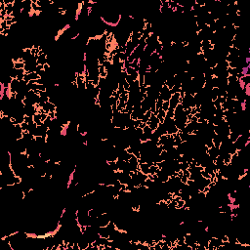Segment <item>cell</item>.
I'll use <instances>...</instances> for the list:
<instances>
[{
	"mask_svg": "<svg viewBox=\"0 0 250 250\" xmlns=\"http://www.w3.org/2000/svg\"><path fill=\"white\" fill-rule=\"evenodd\" d=\"M125 71H126V73H127V75H132L135 71H137L136 69H134L133 67H131V66H129V67H127L126 69H125Z\"/></svg>",
	"mask_w": 250,
	"mask_h": 250,
	"instance_id": "5",
	"label": "cell"
},
{
	"mask_svg": "<svg viewBox=\"0 0 250 250\" xmlns=\"http://www.w3.org/2000/svg\"><path fill=\"white\" fill-rule=\"evenodd\" d=\"M164 111H168L169 110V101H165L163 102V105H162V108H161Z\"/></svg>",
	"mask_w": 250,
	"mask_h": 250,
	"instance_id": "4",
	"label": "cell"
},
{
	"mask_svg": "<svg viewBox=\"0 0 250 250\" xmlns=\"http://www.w3.org/2000/svg\"><path fill=\"white\" fill-rule=\"evenodd\" d=\"M21 126H22V129H23L24 132H28V123L23 122V123L21 124Z\"/></svg>",
	"mask_w": 250,
	"mask_h": 250,
	"instance_id": "6",
	"label": "cell"
},
{
	"mask_svg": "<svg viewBox=\"0 0 250 250\" xmlns=\"http://www.w3.org/2000/svg\"><path fill=\"white\" fill-rule=\"evenodd\" d=\"M151 114H152V112H151L150 111H148L147 112H145V114H144V116H143V118H142V122L147 124V122L149 120V118H150Z\"/></svg>",
	"mask_w": 250,
	"mask_h": 250,
	"instance_id": "3",
	"label": "cell"
},
{
	"mask_svg": "<svg viewBox=\"0 0 250 250\" xmlns=\"http://www.w3.org/2000/svg\"><path fill=\"white\" fill-rule=\"evenodd\" d=\"M139 170L145 174V175H148L149 174V165L146 162L144 163H139Z\"/></svg>",
	"mask_w": 250,
	"mask_h": 250,
	"instance_id": "2",
	"label": "cell"
},
{
	"mask_svg": "<svg viewBox=\"0 0 250 250\" xmlns=\"http://www.w3.org/2000/svg\"><path fill=\"white\" fill-rule=\"evenodd\" d=\"M159 124H160V121H159V119L156 117V115L154 113L151 114L149 120L147 122V125H148L152 131H155L157 129V127L159 126Z\"/></svg>",
	"mask_w": 250,
	"mask_h": 250,
	"instance_id": "1",
	"label": "cell"
}]
</instances>
